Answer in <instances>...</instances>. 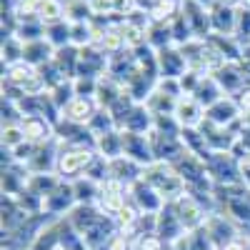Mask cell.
Masks as SVG:
<instances>
[{
	"label": "cell",
	"instance_id": "277c9868",
	"mask_svg": "<svg viewBox=\"0 0 250 250\" xmlns=\"http://www.w3.org/2000/svg\"><path fill=\"white\" fill-rule=\"evenodd\" d=\"M173 208V213L178 215V220L183 223V228L188 233L190 230H198V228H203L205 218H208V210L203 208V203L193 195V193H183L178 200L168 203Z\"/></svg>",
	"mask_w": 250,
	"mask_h": 250
},
{
	"label": "cell",
	"instance_id": "83f0119b",
	"mask_svg": "<svg viewBox=\"0 0 250 250\" xmlns=\"http://www.w3.org/2000/svg\"><path fill=\"white\" fill-rule=\"evenodd\" d=\"M62 183V178L58 173H38V175H30L28 178V185H25V190L40 200H45L55 188Z\"/></svg>",
	"mask_w": 250,
	"mask_h": 250
},
{
	"label": "cell",
	"instance_id": "484cf974",
	"mask_svg": "<svg viewBox=\"0 0 250 250\" xmlns=\"http://www.w3.org/2000/svg\"><path fill=\"white\" fill-rule=\"evenodd\" d=\"M140 175H143V165H138L135 160L125 158V155L110 160V178H108V180H120V183H125V185H130V183H135Z\"/></svg>",
	"mask_w": 250,
	"mask_h": 250
},
{
	"label": "cell",
	"instance_id": "c3c4849f",
	"mask_svg": "<svg viewBox=\"0 0 250 250\" xmlns=\"http://www.w3.org/2000/svg\"><path fill=\"white\" fill-rule=\"evenodd\" d=\"M138 218H140V210H138V208H135L133 203H128V205H125L123 210L113 218V220H115V225H118V230H120V233H128L130 228L135 225V220H138Z\"/></svg>",
	"mask_w": 250,
	"mask_h": 250
},
{
	"label": "cell",
	"instance_id": "603a6c76",
	"mask_svg": "<svg viewBox=\"0 0 250 250\" xmlns=\"http://www.w3.org/2000/svg\"><path fill=\"white\" fill-rule=\"evenodd\" d=\"M235 20H238V10L235 8H225V5H218V3L210 5V25H213V33L235 38Z\"/></svg>",
	"mask_w": 250,
	"mask_h": 250
},
{
	"label": "cell",
	"instance_id": "7c38bea8",
	"mask_svg": "<svg viewBox=\"0 0 250 250\" xmlns=\"http://www.w3.org/2000/svg\"><path fill=\"white\" fill-rule=\"evenodd\" d=\"M188 70H190L188 68V60L178 45L158 50V78H178L180 80Z\"/></svg>",
	"mask_w": 250,
	"mask_h": 250
},
{
	"label": "cell",
	"instance_id": "e0dca14e",
	"mask_svg": "<svg viewBox=\"0 0 250 250\" xmlns=\"http://www.w3.org/2000/svg\"><path fill=\"white\" fill-rule=\"evenodd\" d=\"M98 113V105L93 98H83V95H75L65 108L60 110V118L68 120V123H75V125H85L93 120V115Z\"/></svg>",
	"mask_w": 250,
	"mask_h": 250
},
{
	"label": "cell",
	"instance_id": "836d02e7",
	"mask_svg": "<svg viewBox=\"0 0 250 250\" xmlns=\"http://www.w3.org/2000/svg\"><path fill=\"white\" fill-rule=\"evenodd\" d=\"M180 140H183V145H185L188 153H193V155H198V158H203V160H208V158L213 155L210 145H208V140H205V135L200 133V128L183 130V133H180Z\"/></svg>",
	"mask_w": 250,
	"mask_h": 250
},
{
	"label": "cell",
	"instance_id": "681fc988",
	"mask_svg": "<svg viewBox=\"0 0 250 250\" xmlns=\"http://www.w3.org/2000/svg\"><path fill=\"white\" fill-rule=\"evenodd\" d=\"M235 40H240L243 45H250V10H248V8H238Z\"/></svg>",
	"mask_w": 250,
	"mask_h": 250
},
{
	"label": "cell",
	"instance_id": "3957f363",
	"mask_svg": "<svg viewBox=\"0 0 250 250\" xmlns=\"http://www.w3.org/2000/svg\"><path fill=\"white\" fill-rule=\"evenodd\" d=\"M208 175L213 178L215 185H238L243 183V170H240V160L233 153H213L205 160Z\"/></svg>",
	"mask_w": 250,
	"mask_h": 250
},
{
	"label": "cell",
	"instance_id": "f907efd6",
	"mask_svg": "<svg viewBox=\"0 0 250 250\" xmlns=\"http://www.w3.org/2000/svg\"><path fill=\"white\" fill-rule=\"evenodd\" d=\"M188 240H190V250H218L215 243L210 240V235L205 233V228L190 230V233H188Z\"/></svg>",
	"mask_w": 250,
	"mask_h": 250
},
{
	"label": "cell",
	"instance_id": "9a60e30c",
	"mask_svg": "<svg viewBox=\"0 0 250 250\" xmlns=\"http://www.w3.org/2000/svg\"><path fill=\"white\" fill-rule=\"evenodd\" d=\"M215 80H218V85L223 88V93L225 95H230V98H235L245 85H248V75H245V70H243V65H240V60L238 62H225V65L213 75Z\"/></svg>",
	"mask_w": 250,
	"mask_h": 250
},
{
	"label": "cell",
	"instance_id": "9f6ffc18",
	"mask_svg": "<svg viewBox=\"0 0 250 250\" xmlns=\"http://www.w3.org/2000/svg\"><path fill=\"white\" fill-rule=\"evenodd\" d=\"M110 8H113V15L128 18L138 8V0H110Z\"/></svg>",
	"mask_w": 250,
	"mask_h": 250
},
{
	"label": "cell",
	"instance_id": "2e32d148",
	"mask_svg": "<svg viewBox=\"0 0 250 250\" xmlns=\"http://www.w3.org/2000/svg\"><path fill=\"white\" fill-rule=\"evenodd\" d=\"M178 123L183 125V130H193V128H200V125L205 123V108L200 105V103L193 98V95H183L178 98L175 103V113Z\"/></svg>",
	"mask_w": 250,
	"mask_h": 250
},
{
	"label": "cell",
	"instance_id": "ab89813d",
	"mask_svg": "<svg viewBox=\"0 0 250 250\" xmlns=\"http://www.w3.org/2000/svg\"><path fill=\"white\" fill-rule=\"evenodd\" d=\"M65 20L68 23H90L93 20L90 0H65Z\"/></svg>",
	"mask_w": 250,
	"mask_h": 250
},
{
	"label": "cell",
	"instance_id": "d6986e66",
	"mask_svg": "<svg viewBox=\"0 0 250 250\" xmlns=\"http://www.w3.org/2000/svg\"><path fill=\"white\" fill-rule=\"evenodd\" d=\"M125 93H128V90H125V85H123V83L120 80H115L113 75H103L100 80H98V93H95V105L98 108H103V110H110L113 105H115V103L125 95Z\"/></svg>",
	"mask_w": 250,
	"mask_h": 250
},
{
	"label": "cell",
	"instance_id": "db71d44e",
	"mask_svg": "<svg viewBox=\"0 0 250 250\" xmlns=\"http://www.w3.org/2000/svg\"><path fill=\"white\" fill-rule=\"evenodd\" d=\"M133 250H168V243L158 235H145L133 243Z\"/></svg>",
	"mask_w": 250,
	"mask_h": 250
},
{
	"label": "cell",
	"instance_id": "5bb4252c",
	"mask_svg": "<svg viewBox=\"0 0 250 250\" xmlns=\"http://www.w3.org/2000/svg\"><path fill=\"white\" fill-rule=\"evenodd\" d=\"M123 155L135 160L138 165L148 168L150 163H155L153 148L148 143V135H135V133H125L123 130Z\"/></svg>",
	"mask_w": 250,
	"mask_h": 250
},
{
	"label": "cell",
	"instance_id": "4fadbf2b",
	"mask_svg": "<svg viewBox=\"0 0 250 250\" xmlns=\"http://www.w3.org/2000/svg\"><path fill=\"white\" fill-rule=\"evenodd\" d=\"M240 108H238V103H235V98H230V95H225V98H220L215 105H210L205 110V120L208 123H213V125H218V128H233V125L240 120Z\"/></svg>",
	"mask_w": 250,
	"mask_h": 250
},
{
	"label": "cell",
	"instance_id": "ffe728a7",
	"mask_svg": "<svg viewBox=\"0 0 250 250\" xmlns=\"http://www.w3.org/2000/svg\"><path fill=\"white\" fill-rule=\"evenodd\" d=\"M120 130L125 133H135V135H148L153 130V115L145 108V103H135V105L128 110L125 120L120 123Z\"/></svg>",
	"mask_w": 250,
	"mask_h": 250
},
{
	"label": "cell",
	"instance_id": "4316f807",
	"mask_svg": "<svg viewBox=\"0 0 250 250\" xmlns=\"http://www.w3.org/2000/svg\"><path fill=\"white\" fill-rule=\"evenodd\" d=\"M208 40V45L210 48H215L228 62H238L240 58H243V43L240 40H235V38H228V35H218V33H210L205 38Z\"/></svg>",
	"mask_w": 250,
	"mask_h": 250
},
{
	"label": "cell",
	"instance_id": "91938a15",
	"mask_svg": "<svg viewBox=\"0 0 250 250\" xmlns=\"http://www.w3.org/2000/svg\"><path fill=\"white\" fill-rule=\"evenodd\" d=\"M168 250H190V240H188V233L173 243H168Z\"/></svg>",
	"mask_w": 250,
	"mask_h": 250
},
{
	"label": "cell",
	"instance_id": "30bf717a",
	"mask_svg": "<svg viewBox=\"0 0 250 250\" xmlns=\"http://www.w3.org/2000/svg\"><path fill=\"white\" fill-rule=\"evenodd\" d=\"M108 73V55L95 45L78 50V75L75 78H103Z\"/></svg>",
	"mask_w": 250,
	"mask_h": 250
},
{
	"label": "cell",
	"instance_id": "f546056e",
	"mask_svg": "<svg viewBox=\"0 0 250 250\" xmlns=\"http://www.w3.org/2000/svg\"><path fill=\"white\" fill-rule=\"evenodd\" d=\"M53 65H55V70L60 73V78L75 80V75H78V48L68 45V48L55 50V55H53Z\"/></svg>",
	"mask_w": 250,
	"mask_h": 250
},
{
	"label": "cell",
	"instance_id": "7a4b0ae2",
	"mask_svg": "<svg viewBox=\"0 0 250 250\" xmlns=\"http://www.w3.org/2000/svg\"><path fill=\"white\" fill-rule=\"evenodd\" d=\"M95 155L98 153H95V148H90V145H60L55 173L65 183H73V180L85 175L88 165L93 163Z\"/></svg>",
	"mask_w": 250,
	"mask_h": 250
},
{
	"label": "cell",
	"instance_id": "7402d4cb",
	"mask_svg": "<svg viewBox=\"0 0 250 250\" xmlns=\"http://www.w3.org/2000/svg\"><path fill=\"white\" fill-rule=\"evenodd\" d=\"M185 233H188V230L183 228V223L178 220V215L173 213V208L165 205L163 210L158 213V230H155V235L163 238L165 243H173V240L183 238Z\"/></svg>",
	"mask_w": 250,
	"mask_h": 250
},
{
	"label": "cell",
	"instance_id": "8fae6325",
	"mask_svg": "<svg viewBox=\"0 0 250 250\" xmlns=\"http://www.w3.org/2000/svg\"><path fill=\"white\" fill-rule=\"evenodd\" d=\"M58 155H60V140L53 138V140L45 143V145H38L25 168H28L30 175H38V173H55V168H58Z\"/></svg>",
	"mask_w": 250,
	"mask_h": 250
},
{
	"label": "cell",
	"instance_id": "e7e4bbea",
	"mask_svg": "<svg viewBox=\"0 0 250 250\" xmlns=\"http://www.w3.org/2000/svg\"><path fill=\"white\" fill-rule=\"evenodd\" d=\"M245 240H248V250H250V235H248V238H245Z\"/></svg>",
	"mask_w": 250,
	"mask_h": 250
},
{
	"label": "cell",
	"instance_id": "680465c9",
	"mask_svg": "<svg viewBox=\"0 0 250 250\" xmlns=\"http://www.w3.org/2000/svg\"><path fill=\"white\" fill-rule=\"evenodd\" d=\"M235 103H238L240 113H250V83H248V85L235 95Z\"/></svg>",
	"mask_w": 250,
	"mask_h": 250
},
{
	"label": "cell",
	"instance_id": "6f0895ef",
	"mask_svg": "<svg viewBox=\"0 0 250 250\" xmlns=\"http://www.w3.org/2000/svg\"><path fill=\"white\" fill-rule=\"evenodd\" d=\"M200 78H203V75H198V73H193V70H188V73L180 78L183 95H193V93H195V88H198V83H200Z\"/></svg>",
	"mask_w": 250,
	"mask_h": 250
},
{
	"label": "cell",
	"instance_id": "f1b7e54d",
	"mask_svg": "<svg viewBox=\"0 0 250 250\" xmlns=\"http://www.w3.org/2000/svg\"><path fill=\"white\" fill-rule=\"evenodd\" d=\"M193 98L208 110L210 105H215L220 98H225V93H223V88L218 85V80H215L213 75H205V78H200V83H198V88H195Z\"/></svg>",
	"mask_w": 250,
	"mask_h": 250
},
{
	"label": "cell",
	"instance_id": "be15d7a7",
	"mask_svg": "<svg viewBox=\"0 0 250 250\" xmlns=\"http://www.w3.org/2000/svg\"><path fill=\"white\" fill-rule=\"evenodd\" d=\"M240 8H248V10H250V0H243V5H240Z\"/></svg>",
	"mask_w": 250,
	"mask_h": 250
},
{
	"label": "cell",
	"instance_id": "5b68a950",
	"mask_svg": "<svg viewBox=\"0 0 250 250\" xmlns=\"http://www.w3.org/2000/svg\"><path fill=\"white\" fill-rule=\"evenodd\" d=\"M128 203H130V193H128V185H125V183L105 180L100 185V195H98V203H95L100 208V213L115 218Z\"/></svg>",
	"mask_w": 250,
	"mask_h": 250
},
{
	"label": "cell",
	"instance_id": "cb8c5ba5",
	"mask_svg": "<svg viewBox=\"0 0 250 250\" xmlns=\"http://www.w3.org/2000/svg\"><path fill=\"white\" fill-rule=\"evenodd\" d=\"M135 68H138V58H135V50H130V48H125L108 58V75H113L120 83L128 80Z\"/></svg>",
	"mask_w": 250,
	"mask_h": 250
},
{
	"label": "cell",
	"instance_id": "44dd1931",
	"mask_svg": "<svg viewBox=\"0 0 250 250\" xmlns=\"http://www.w3.org/2000/svg\"><path fill=\"white\" fill-rule=\"evenodd\" d=\"M38 78H40L38 68L28 65L25 60H20V62H15V65L3 68V83H10V85L20 88L23 93L28 90V85H33V83H35Z\"/></svg>",
	"mask_w": 250,
	"mask_h": 250
},
{
	"label": "cell",
	"instance_id": "f35d334b",
	"mask_svg": "<svg viewBox=\"0 0 250 250\" xmlns=\"http://www.w3.org/2000/svg\"><path fill=\"white\" fill-rule=\"evenodd\" d=\"M148 45L153 50H163V48H170L173 45V30L170 23H153L148 28Z\"/></svg>",
	"mask_w": 250,
	"mask_h": 250
},
{
	"label": "cell",
	"instance_id": "ac0fdd59",
	"mask_svg": "<svg viewBox=\"0 0 250 250\" xmlns=\"http://www.w3.org/2000/svg\"><path fill=\"white\" fill-rule=\"evenodd\" d=\"M23 130H25L28 143L45 145L55 138V123L43 115H30V118H23Z\"/></svg>",
	"mask_w": 250,
	"mask_h": 250
},
{
	"label": "cell",
	"instance_id": "f5cc1de1",
	"mask_svg": "<svg viewBox=\"0 0 250 250\" xmlns=\"http://www.w3.org/2000/svg\"><path fill=\"white\" fill-rule=\"evenodd\" d=\"M160 93L170 95V98H183V88H180V80L178 78H158V85H155Z\"/></svg>",
	"mask_w": 250,
	"mask_h": 250
},
{
	"label": "cell",
	"instance_id": "60d3db41",
	"mask_svg": "<svg viewBox=\"0 0 250 250\" xmlns=\"http://www.w3.org/2000/svg\"><path fill=\"white\" fill-rule=\"evenodd\" d=\"M120 30H123V38H125V45H128L130 50H138L143 45H148V28L125 20V23L120 25Z\"/></svg>",
	"mask_w": 250,
	"mask_h": 250
},
{
	"label": "cell",
	"instance_id": "f6af8a7d",
	"mask_svg": "<svg viewBox=\"0 0 250 250\" xmlns=\"http://www.w3.org/2000/svg\"><path fill=\"white\" fill-rule=\"evenodd\" d=\"M70 45L78 50L93 45V20L90 23H70Z\"/></svg>",
	"mask_w": 250,
	"mask_h": 250
},
{
	"label": "cell",
	"instance_id": "6125c7cd",
	"mask_svg": "<svg viewBox=\"0 0 250 250\" xmlns=\"http://www.w3.org/2000/svg\"><path fill=\"white\" fill-rule=\"evenodd\" d=\"M213 3H218V5H225V8H240L243 5V0H213Z\"/></svg>",
	"mask_w": 250,
	"mask_h": 250
},
{
	"label": "cell",
	"instance_id": "ba28073f",
	"mask_svg": "<svg viewBox=\"0 0 250 250\" xmlns=\"http://www.w3.org/2000/svg\"><path fill=\"white\" fill-rule=\"evenodd\" d=\"M75 205H78V200L73 195V185L62 180L55 190L43 200V213L50 215V218H68Z\"/></svg>",
	"mask_w": 250,
	"mask_h": 250
},
{
	"label": "cell",
	"instance_id": "11a10c76",
	"mask_svg": "<svg viewBox=\"0 0 250 250\" xmlns=\"http://www.w3.org/2000/svg\"><path fill=\"white\" fill-rule=\"evenodd\" d=\"M45 0H18V10L15 15L18 18H33L40 13V8H43Z\"/></svg>",
	"mask_w": 250,
	"mask_h": 250
},
{
	"label": "cell",
	"instance_id": "6da1fadb",
	"mask_svg": "<svg viewBox=\"0 0 250 250\" xmlns=\"http://www.w3.org/2000/svg\"><path fill=\"white\" fill-rule=\"evenodd\" d=\"M148 185H153L155 190L163 195L165 203H173L178 200L183 193H188V188H185V180L180 178V173L175 170V165L173 163H150L148 168H143V175H140Z\"/></svg>",
	"mask_w": 250,
	"mask_h": 250
},
{
	"label": "cell",
	"instance_id": "ee69618b",
	"mask_svg": "<svg viewBox=\"0 0 250 250\" xmlns=\"http://www.w3.org/2000/svg\"><path fill=\"white\" fill-rule=\"evenodd\" d=\"M48 95H50V100H53V105H55L58 110H62V108H65L68 103L75 98L73 80H62V83H58V85H53V88L48 90Z\"/></svg>",
	"mask_w": 250,
	"mask_h": 250
},
{
	"label": "cell",
	"instance_id": "8d00e7d4",
	"mask_svg": "<svg viewBox=\"0 0 250 250\" xmlns=\"http://www.w3.org/2000/svg\"><path fill=\"white\" fill-rule=\"evenodd\" d=\"M175 98H170V95H165V93H160L158 88L150 93V98L145 100V108L150 110V115L155 118V115H173L175 113Z\"/></svg>",
	"mask_w": 250,
	"mask_h": 250
},
{
	"label": "cell",
	"instance_id": "74e56055",
	"mask_svg": "<svg viewBox=\"0 0 250 250\" xmlns=\"http://www.w3.org/2000/svg\"><path fill=\"white\" fill-rule=\"evenodd\" d=\"M23 143H28L25 130H23V123H10V125H3V133H0V145H3V150L13 153V150H15V148H20Z\"/></svg>",
	"mask_w": 250,
	"mask_h": 250
},
{
	"label": "cell",
	"instance_id": "1f68e13d",
	"mask_svg": "<svg viewBox=\"0 0 250 250\" xmlns=\"http://www.w3.org/2000/svg\"><path fill=\"white\" fill-rule=\"evenodd\" d=\"M70 185H73V195H75L78 205H95V203H98L100 185H103V183H98V180H93V178H88V175H83V178L73 180Z\"/></svg>",
	"mask_w": 250,
	"mask_h": 250
},
{
	"label": "cell",
	"instance_id": "d4e9b609",
	"mask_svg": "<svg viewBox=\"0 0 250 250\" xmlns=\"http://www.w3.org/2000/svg\"><path fill=\"white\" fill-rule=\"evenodd\" d=\"M53 55H55V48L48 43L45 38L33 40V43H25L23 45V60L28 62V65H33V68L48 65V62L53 60Z\"/></svg>",
	"mask_w": 250,
	"mask_h": 250
},
{
	"label": "cell",
	"instance_id": "94428289",
	"mask_svg": "<svg viewBox=\"0 0 250 250\" xmlns=\"http://www.w3.org/2000/svg\"><path fill=\"white\" fill-rule=\"evenodd\" d=\"M223 250H248V240H245V235H240V238H235L233 243H228Z\"/></svg>",
	"mask_w": 250,
	"mask_h": 250
},
{
	"label": "cell",
	"instance_id": "d6a6232c",
	"mask_svg": "<svg viewBox=\"0 0 250 250\" xmlns=\"http://www.w3.org/2000/svg\"><path fill=\"white\" fill-rule=\"evenodd\" d=\"M148 13L153 23H170L175 15L183 13V0H153Z\"/></svg>",
	"mask_w": 250,
	"mask_h": 250
},
{
	"label": "cell",
	"instance_id": "52a82bcc",
	"mask_svg": "<svg viewBox=\"0 0 250 250\" xmlns=\"http://www.w3.org/2000/svg\"><path fill=\"white\" fill-rule=\"evenodd\" d=\"M128 193H130V203L138 208L140 213H153V215H158L160 210L168 203L163 200V195L155 190L153 185H148L143 178H138L135 183H130L128 185Z\"/></svg>",
	"mask_w": 250,
	"mask_h": 250
},
{
	"label": "cell",
	"instance_id": "7bdbcfd3",
	"mask_svg": "<svg viewBox=\"0 0 250 250\" xmlns=\"http://www.w3.org/2000/svg\"><path fill=\"white\" fill-rule=\"evenodd\" d=\"M115 128H118L115 118L110 115V110H103V108H98V113H95L93 120L88 123V130H90L93 138H100V135H105V133H110V130H115Z\"/></svg>",
	"mask_w": 250,
	"mask_h": 250
},
{
	"label": "cell",
	"instance_id": "b9f144b4",
	"mask_svg": "<svg viewBox=\"0 0 250 250\" xmlns=\"http://www.w3.org/2000/svg\"><path fill=\"white\" fill-rule=\"evenodd\" d=\"M98 48H100L103 53H105L108 58L128 48V45H125V38H123L120 25H110V28L105 30V35H103V40H100V45H98Z\"/></svg>",
	"mask_w": 250,
	"mask_h": 250
},
{
	"label": "cell",
	"instance_id": "d590c367",
	"mask_svg": "<svg viewBox=\"0 0 250 250\" xmlns=\"http://www.w3.org/2000/svg\"><path fill=\"white\" fill-rule=\"evenodd\" d=\"M45 40L55 50L68 48L70 45V23H68V20H58V23L45 25Z\"/></svg>",
	"mask_w": 250,
	"mask_h": 250
},
{
	"label": "cell",
	"instance_id": "e575fe53",
	"mask_svg": "<svg viewBox=\"0 0 250 250\" xmlns=\"http://www.w3.org/2000/svg\"><path fill=\"white\" fill-rule=\"evenodd\" d=\"M23 40L18 35H3V45H0V58H3V68L15 65L23 60Z\"/></svg>",
	"mask_w": 250,
	"mask_h": 250
},
{
	"label": "cell",
	"instance_id": "8992f818",
	"mask_svg": "<svg viewBox=\"0 0 250 250\" xmlns=\"http://www.w3.org/2000/svg\"><path fill=\"white\" fill-rule=\"evenodd\" d=\"M203 228H205V233L210 235V240L215 243L218 250H223L228 243H233L235 238H240L238 225H235L230 218H228L225 213H220V210H215V213L208 215L205 223H203Z\"/></svg>",
	"mask_w": 250,
	"mask_h": 250
},
{
	"label": "cell",
	"instance_id": "bcb514c9",
	"mask_svg": "<svg viewBox=\"0 0 250 250\" xmlns=\"http://www.w3.org/2000/svg\"><path fill=\"white\" fill-rule=\"evenodd\" d=\"M38 18L43 20L45 25L58 23V20H65V0H45L40 13H38Z\"/></svg>",
	"mask_w": 250,
	"mask_h": 250
},
{
	"label": "cell",
	"instance_id": "9c48e42d",
	"mask_svg": "<svg viewBox=\"0 0 250 250\" xmlns=\"http://www.w3.org/2000/svg\"><path fill=\"white\" fill-rule=\"evenodd\" d=\"M183 15L188 20V25L193 28V35L198 40H205L213 33L210 25V5L200 3V0H183Z\"/></svg>",
	"mask_w": 250,
	"mask_h": 250
},
{
	"label": "cell",
	"instance_id": "7dc6e473",
	"mask_svg": "<svg viewBox=\"0 0 250 250\" xmlns=\"http://www.w3.org/2000/svg\"><path fill=\"white\" fill-rule=\"evenodd\" d=\"M153 128L160 135H180L183 133V125L178 123L175 115H155L153 118Z\"/></svg>",
	"mask_w": 250,
	"mask_h": 250
},
{
	"label": "cell",
	"instance_id": "816d5d0a",
	"mask_svg": "<svg viewBox=\"0 0 250 250\" xmlns=\"http://www.w3.org/2000/svg\"><path fill=\"white\" fill-rule=\"evenodd\" d=\"M98 80H100V78H75V80H73V85H75V95L93 98V100H95V93H98Z\"/></svg>",
	"mask_w": 250,
	"mask_h": 250
},
{
	"label": "cell",
	"instance_id": "4dcf8cb0",
	"mask_svg": "<svg viewBox=\"0 0 250 250\" xmlns=\"http://www.w3.org/2000/svg\"><path fill=\"white\" fill-rule=\"evenodd\" d=\"M95 153L103 155V158H108V160H115L123 155V130L115 128L105 135H100L95 138Z\"/></svg>",
	"mask_w": 250,
	"mask_h": 250
}]
</instances>
